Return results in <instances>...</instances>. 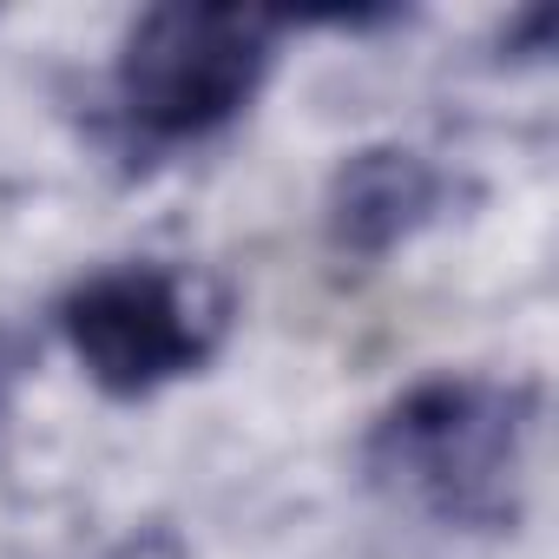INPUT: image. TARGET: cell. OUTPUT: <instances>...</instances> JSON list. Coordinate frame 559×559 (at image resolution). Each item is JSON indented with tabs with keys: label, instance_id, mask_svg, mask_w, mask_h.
<instances>
[{
	"label": "cell",
	"instance_id": "6da1fadb",
	"mask_svg": "<svg viewBox=\"0 0 559 559\" xmlns=\"http://www.w3.org/2000/svg\"><path fill=\"white\" fill-rule=\"evenodd\" d=\"M520 441H526V395L441 376L408 389L369 435V474L441 520L500 526L513 513L520 480Z\"/></svg>",
	"mask_w": 559,
	"mask_h": 559
},
{
	"label": "cell",
	"instance_id": "7a4b0ae2",
	"mask_svg": "<svg viewBox=\"0 0 559 559\" xmlns=\"http://www.w3.org/2000/svg\"><path fill=\"white\" fill-rule=\"evenodd\" d=\"M270 34L276 21L257 8H152L132 21L126 47H119V112L132 119V132L178 145V139H204L224 119H237L263 73H270Z\"/></svg>",
	"mask_w": 559,
	"mask_h": 559
},
{
	"label": "cell",
	"instance_id": "3957f363",
	"mask_svg": "<svg viewBox=\"0 0 559 559\" xmlns=\"http://www.w3.org/2000/svg\"><path fill=\"white\" fill-rule=\"evenodd\" d=\"M60 330L80 356V369L119 395L139 402L191 369H204V356L224 336V310L204 297V284H191L185 270L165 263H119L99 270L60 304Z\"/></svg>",
	"mask_w": 559,
	"mask_h": 559
},
{
	"label": "cell",
	"instance_id": "277c9868",
	"mask_svg": "<svg viewBox=\"0 0 559 559\" xmlns=\"http://www.w3.org/2000/svg\"><path fill=\"white\" fill-rule=\"evenodd\" d=\"M435 204H441V178L428 171V158L376 145V152H356L336 171V185H330V237H336V250L382 257L389 243L421 230L435 217Z\"/></svg>",
	"mask_w": 559,
	"mask_h": 559
},
{
	"label": "cell",
	"instance_id": "5b68a950",
	"mask_svg": "<svg viewBox=\"0 0 559 559\" xmlns=\"http://www.w3.org/2000/svg\"><path fill=\"white\" fill-rule=\"evenodd\" d=\"M0 382H8V356H0Z\"/></svg>",
	"mask_w": 559,
	"mask_h": 559
}]
</instances>
